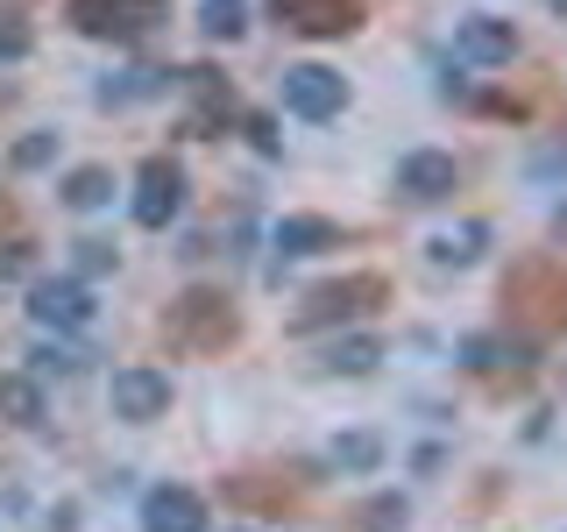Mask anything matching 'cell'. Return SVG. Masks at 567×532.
Here are the masks:
<instances>
[{"instance_id":"3","label":"cell","mask_w":567,"mask_h":532,"mask_svg":"<svg viewBox=\"0 0 567 532\" xmlns=\"http://www.w3.org/2000/svg\"><path fill=\"white\" fill-rule=\"evenodd\" d=\"M185 206V171L171 156H150L142 164V185H135V221L142 227H171V213Z\"/></svg>"},{"instance_id":"22","label":"cell","mask_w":567,"mask_h":532,"mask_svg":"<svg viewBox=\"0 0 567 532\" xmlns=\"http://www.w3.org/2000/svg\"><path fill=\"white\" fill-rule=\"evenodd\" d=\"M0 50H8V58H22V50H29V35H22V29H0Z\"/></svg>"},{"instance_id":"7","label":"cell","mask_w":567,"mask_h":532,"mask_svg":"<svg viewBox=\"0 0 567 532\" xmlns=\"http://www.w3.org/2000/svg\"><path fill=\"white\" fill-rule=\"evenodd\" d=\"M142 532H206V504H199V490H150L142 497Z\"/></svg>"},{"instance_id":"18","label":"cell","mask_w":567,"mask_h":532,"mask_svg":"<svg viewBox=\"0 0 567 532\" xmlns=\"http://www.w3.org/2000/svg\"><path fill=\"white\" fill-rule=\"evenodd\" d=\"M50 156H58V135H22L14 142V171H43Z\"/></svg>"},{"instance_id":"23","label":"cell","mask_w":567,"mask_h":532,"mask_svg":"<svg viewBox=\"0 0 567 532\" xmlns=\"http://www.w3.org/2000/svg\"><path fill=\"white\" fill-rule=\"evenodd\" d=\"M554 8H567V0H554Z\"/></svg>"},{"instance_id":"21","label":"cell","mask_w":567,"mask_h":532,"mask_svg":"<svg viewBox=\"0 0 567 532\" xmlns=\"http://www.w3.org/2000/svg\"><path fill=\"white\" fill-rule=\"evenodd\" d=\"M29 362H35V377H64V369H71V355H64V348H35Z\"/></svg>"},{"instance_id":"8","label":"cell","mask_w":567,"mask_h":532,"mask_svg":"<svg viewBox=\"0 0 567 532\" xmlns=\"http://www.w3.org/2000/svg\"><path fill=\"white\" fill-rule=\"evenodd\" d=\"M454 50L468 64H511V50H518V29L496 22V14H468V22L454 29Z\"/></svg>"},{"instance_id":"16","label":"cell","mask_w":567,"mask_h":532,"mask_svg":"<svg viewBox=\"0 0 567 532\" xmlns=\"http://www.w3.org/2000/svg\"><path fill=\"white\" fill-rule=\"evenodd\" d=\"M199 29L213 35V43H235V35H241V0H206V8H199Z\"/></svg>"},{"instance_id":"20","label":"cell","mask_w":567,"mask_h":532,"mask_svg":"<svg viewBox=\"0 0 567 532\" xmlns=\"http://www.w3.org/2000/svg\"><path fill=\"white\" fill-rule=\"evenodd\" d=\"M369 525H377V532L404 525V497H377V504H369Z\"/></svg>"},{"instance_id":"9","label":"cell","mask_w":567,"mask_h":532,"mask_svg":"<svg viewBox=\"0 0 567 532\" xmlns=\"http://www.w3.org/2000/svg\"><path fill=\"white\" fill-rule=\"evenodd\" d=\"M362 298H383V284H377V277H348V284H327V291H312V298H306V313H298V334L327 327V319L362 313Z\"/></svg>"},{"instance_id":"1","label":"cell","mask_w":567,"mask_h":532,"mask_svg":"<svg viewBox=\"0 0 567 532\" xmlns=\"http://www.w3.org/2000/svg\"><path fill=\"white\" fill-rule=\"evenodd\" d=\"M277 93H284V106H291L298 121H333L348 106V79L327 71V64H291L277 79Z\"/></svg>"},{"instance_id":"13","label":"cell","mask_w":567,"mask_h":532,"mask_svg":"<svg viewBox=\"0 0 567 532\" xmlns=\"http://www.w3.org/2000/svg\"><path fill=\"white\" fill-rule=\"evenodd\" d=\"M0 412L14 426H43V383L35 377H0Z\"/></svg>"},{"instance_id":"10","label":"cell","mask_w":567,"mask_h":532,"mask_svg":"<svg viewBox=\"0 0 567 532\" xmlns=\"http://www.w3.org/2000/svg\"><path fill=\"white\" fill-rule=\"evenodd\" d=\"M277 248L284 256H319V248H341V227L319 221V213H291V221H277Z\"/></svg>"},{"instance_id":"4","label":"cell","mask_w":567,"mask_h":532,"mask_svg":"<svg viewBox=\"0 0 567 532\" xmlns=\"http://www.w3.org/2000/svg\"><path fill=\"white\" fill-rule=\"evenodd\" d=\"M29 313H35V327H85L93 319V291L79 277H43L29 291Z\"/></svg>"},{"instance_id":"5","label":"cell","mask_w":567,"mask_h":532,"mask_svg":"<svg viewBox=\"0 0 567 532\" xmlns=\"http://www.w3.org/2000/svg\"><path fill=\"white\" fill-rule=\"evenodd\" d=\"M270 8H277V22L298 29V35H348L362 22L354 0H270Z\"/></svg>"},{"instance_id":"6","label":"cell","mask_w":567,"mask_h":532,"mask_svg":"<svg viewBox=\"0 0 567 532\" xmlns=\"http://www.w3.org/2000/svg\"><path fill=\"white\" fill-rule=\"evenodd\" d=\"M454 185H461V171H454L447 150H412L398 164V192H404V200H425V206H433V200H447Z\"/></svg>"},{"instance_id":"19","label":"cell","mask_w":567,"mask_h":532,"mask_svg":"<svg viewBox=\"0 0 567 532\" xmlns=\"http://www.w3.org/2000/svg\"><path fill=\"white\" fill-rule=\"evenodd\" d=\"M79 270H85V277L114 270V248H106V242H79Z\"/></svg>"},{"instance_id":"17","label":"cell","mask_w":567,"mask_h":532,"mask_svg":"<svg viewBox=\"0 0 567 532\" xmlns=\"http://www.w3.org/2000/svg\"><path fill=\"white\" fill-rule=\"evenodd\" d=\"M475 242H483V227H461V235H433V263H475Z\"/></svg>"},{"instance_id":"15","label":"cell","mask_w":567,"mask_h":532,"mask_svg":"<svg viewBox=\"0 0 567 532\" xmlns=\"http://www.w3.org/2000/svg\"><path fill=\"white\" fill-rule=\"evenodd\" d=\"M377 362H383V348L369 341V334H354V341H333V348H327V369H341V377H369Z\"/></svg>"},{"instance_id":"14","label":"cell","mask_w":567,"mask_h":532,"mask_svg":"<svg viewBox=\"0 0 567 532\" xmlns=\"http://www.w3.org/2000/svg\"><path fill=\"white\" fill-rule=\"evenodd\" d=\"M106 200H114V171H71L64 177V206H79V213H93V206H106Z\"/></svg>"},{"instance_id":"11","label":"cell","mask_w":567,"mask_h":532,"mask_svg":"<svg viewBox=\"0 0 567 532\" xmlns=\"http://www.w3.org/2000/svg\"><path fill=\"white\" fill-rule=\"evenodd\" d=\"M177 334H199V341H235V313L220 306V298H185L177 306Z\"/></svg>"},{"instance_id":"12","label":"cell","mask_w":567,"mask_h":532,"mask_svg":"<svg viewBox=\"0 0 567 532\" xmlns=\"http://www.w3.org/2000/svg\"><path fill=\"white\" fill-rule=\"evenodd\" d=\"M327 461H333L341 475H369V469H383V440H377V433H341V440L327 448Z\"/></svg>"},{"instance_id":"2","label":"cell","mask_w":567,"mask_h":532,"mask_svg":"<svg viewBox=\"0 0 567 532\" xmlns=\"http://www.w3.org/2000/svg\"><path fill=\"white\" fill-rule=\"evenodd\" d=\"M106 398H114V419H128V426H150V419H164V412H171V377H164V369H150V362H135V369H114Z\"/></svg>"}]
</instances>
